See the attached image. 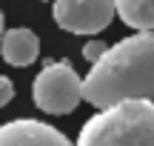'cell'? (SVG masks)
Listing matches in <instances>:
<instances>
[{
  "instance_id": "6da1fadb",
  "label": "cell",
  "mask_w": 154,
  "mask_h": 146,
  "mask_svg": "<svg viewBox=\"0 0 154 146\" xmlns=\"http://www.w3.org/2000/svg\"><path fill=\"white\" fill-rule=\"evenodd\" d=\"M83 100L97 109L154 100V32H137L111 46L83 78Z\"/></svg>"
},
{
  "instance_id": "7a4b0ae2",
  "label": "cell",
  "mask_w": 154,
  "mask_h": 146,
  "mask_svg": "<svg viewBox=\"0 0 154 146\" xmlns=\"http://www.w3.org/2000/svg\"><path fill=\"white\" fill-rule=\"evenodd\" d=\"M74 146H154V100H120L83 123Z\"/></svg>"
},
{
  "instance_id": "3957f363",
  "label": "cell",
  "mask_w": 154,
  "mask_h": 146,
  "mask_svg": "<svg viewBox=\"0 0 154 146\" xmlns=\"http://www.w3.org/2000/svg\"><path fill=\"white\" fill-rule=\"evenodd\" d=\"M32 97L37 109H43L46 115H69L83 100V78L74 72L69 60L49 63L34 78Z\"/></svg>"
},
{
  "instance_id": "277c9868",
  "label": "cell",
  "mask_w": 154,
  "mask_h": 146,
  "mask_svg": "<svg viewBox=\"0 0 154 146\" xmlns=\"http://www.w3.org/2000/svg\"><path fill=\"white\" fill-rule=\"evenodd\" d=\"M54 23L72 34H97L117 14L114 0H54Z\"/></svg>"
},
{
  "instance_id": "5b68a950",
  "label": "cell",
  "mask_w": 154,
  "mask_h": 146,
  "mask_svg": "<svg viewBox=\"0 0 154 146\" xmlns=\"http://www.w3.org/2000/svg\"><path fill=\"white\" fill-rule=\"evenodd\" d=\"M0 146H74L60 129L32 118H17L0 126Z\"/></svg>"
},
{
  "instance_id": "8992f818",
  "label": "cell",
  "mask_w": 154,
  "mask_h": 146,
  "mask_svg": "<svg viewBox=\"0 0 154 146\" xmlns=\"http://www.w3.org/2000/svg\"><path fill=\"white\" fill-rule=\"evenodd\" d=\"M0 55L9 66H32L40 55V40L32 29H9L0 40Z\"/></svg>"
},
{
  "instance_id": "52a82bcc",
  "label": "cell",
  "mask_w": 154,
  "mask_h": 146,
  "mask_svg": "<svg viewBox=\"0 0 154 146\" xmlns=\"http://www.w3.org/2000/svg\"><path fill=\"white\" fill-rule=\"evenodd\" d=\"M117 14L137 32H154V0H114Z\"/></svg>"
},
{
  "instance_id": "ba28073f",
  "label": "cell",
  "mask_w": 154,
  "mask_h": 146,
  "mask_svg": "<svg viewBox=\"0 0 154 146\" xmlns=\"http://www.w3.org/2000/svg\"><path fill=\"white\" fill-rule=\"evenodd\" d=\"M106 52H109V46H106L103 40H88V43L83 46V57H86V60L91 63V66H94V63H97L100 57L106 55Z\"/></svg>"
},
{
  "instance_id": "9c48e42d",
  "label": "cell",
  "mask_w": 154,
  "mask_h": 146,
  "mask_svg": "<svg viewBox=\"0 0 154 146\" xmlns=\"http://www.w3.org/2000/svg\"><path fill=\"white\" fill-rule=\"evenodd\" d=\"M11 97H14V83H11L6 75H0V109H3Z\"/></svg>"
},
{
  "instance_id": "30bf717a",
  "label": "cell",
  "mask_w": 154,
  "mask_h": 146,
  "mask_svg": "<svg viewBox=\"0 0 154 146\" xmlns=\"http://www.w3.org/2000/svg\"><path fill=\"white\" fill-rule=\"evenodd\" d=\"M3 34H6V29H3V11H0V40H3Z\"/></svg>"
},
{
  "instance_id": "8fae6325",
  "label": "cell",
  "mask_w": 154,
  "mask_h": 146,
  "mask_svg": "<svg viewBox=\"0 0 154 146\" xmlns=\"http://www.w3.org/2000/svg\"><path fill=\"white\" fill-rule=\"evenodd\" d=\"M51 3H54V0H51Z\"/></svg>"
}]
</instances>
